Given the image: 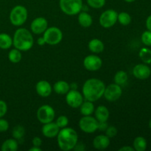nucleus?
Listing matches in <instances>:
<instances>
[{"instance_id":"nucleus-1","label":"nucleus","mask_w":151,"mask_h":151,"mask_svg":"<svg viewBox=\"0 0 151 151\" xmlns=\"http://www.w3.org/2000/svg\"><path fill=\"white\" fill-rule=\"evenodd\" d=\"M106 85L97 78H90L86 81L82 88V94L86 100L96 102L103 97Z\"/></svg>"},{"instance_id":"nucleus-2","label":"nucleus","mask_w":151,"mask_h":151,"mask_svg":"<svg viewBox=\"0 0 151 151\" xmlns=\"http://www.w3.org/2000/svg\"><path fill=\"white\" fill-rule=\"evenodd\" d=\"M58 137V145L63 151L72 150L78 142V135L75 129L72 128H61Z\"/></svg>"},{"instance_id":"nucleus-3","label":"nucleus","mask_w":151,"mask_h":151,"mask_svg":"<svg viewBox=\"0 0 151 151\" xmlns=\"http://www.w3.org/2000/svg\"><path fill=\"white\" fill-rule=\"evenodd\" d=\"M34 44L32 34L26 28H19L14 32L13 45L21 52H26L30 50Z\"/></svg>"},{"instance_id":"nucleus-4","label":"nucleus","mask_w":151,"mask_h":151,"mask_svg":"<svg viewBox=\"0 0 151 151\" xmlns=\"http://www.w3.org/2000/svg\"><path fill=\"white\" fill-rule=\"evenodd\" d=\"M28 17L27 10L22 5H16L13 7L10 13V23L16 27H20L27 22Z\"/></svg>"},{"instance_id":"nucleus-5","label":"nucleus","mask_w":151,"mask_h":151,"mask_svg":"<svg viewBox=\"0 0 151 151\" xmlns=\"http://www.w3.org/2000/svg\"><path fill=\"white\" fill-rule=\"evenodd\" d=\"M83 0H60L59 6L63 13L68 16H75L82 10Z\"/></svg>"},{"instance_id":"nucleus-6","label":"nucleus","mask_w":151,"mask_h":151,"mask_svg":"<svg viewBox=\"0 0 151 151\" xmlns=\"http://www.w3.org/2000/svg\"><path fill=\"white\" fill-rule=\"evenodd\" d=\"M46 44L49 45H57L63 39V32L56 27H48L43 33Z\"/></svg>"},{"instance_id":"nucleus-7","label":"nucleus","mask_w":151,"mask_h":151,"mask_svg":"<svg viewBox=\"0 0 151 151\" xmlns=\"http://www.w3.org/2000/svg\"><path fill=\"white\" fill-rule=\"evenodd\" d=\"M118 13L113 9H108L101 13L99 19L100 24L105 29H109L114 26L117 22Z\"/></svg>"},{"instance_id":"nucleus-8","label":"nucleus","mask_w":151,"mask_h":151,"mask_svg":"<svg viewBox=\"0 0 151 151\" xmlns=\"http://www.w3.org/2000/svg\"><path fill=\"white\" fill-rule=\"evenodd\" d=\"M36 115L37 119L41 123L46 124L54 120L55 112L50 105H43L38 108Z\"/></svg>"},{"instance_id":"nucleus-9","label":"nucleus","mask_w":151,"mask_h":151,"mask_svg":"<svg viewBox=\"0 0 151 151\" xmlns=\"http://www.w3.org/2000/svg\"><path fill=\"white\" fill-rule=\"evenodd\" d=\"M79 128L84 133L93 134L98 130V121L91 115L83 116L79 121Z\"/></svg>"},{"instance_id":"nucleus-10","label":"nucleus","mask_w":151,"mask_h":151,"mask_svg":"<svg viewBox=\"0 0 151 151\" xmlns=\"http://www.w3.org/2000/svg\"><path fill=\"white\" fill-rule=\"evenodd\" d=\"M122 94V86L116 83L109 84L106 86L103 97L109 102H114L119 100Z\"/></svg>"},{"instance_id":"nucleus-11","label":"nucleus","mask_w":151,"mask_h":151,"mask_svg":"<svg viewBox=\"0 0 151 151\" xmlns=\"http://www.w3.org/2000/svg\"><path fill=\"white\" fill-rule=\"evenodd\" d=\"M83 101V96L77 89H70L66 94V102L68 106H70L71 108L73 109L80 108Z\"/></svg>"},{"instance_id":"nucleus-12","label":"nucleus","mask_w":151,"mask_h":151,"mask_svg":"<svg viewBox=\"0 0 151 151\" xmlns=\"http://www.w3.org/2000/svg\"><path fill=\"white\" fill-rule=\"evenodd\" d=\"M103 61L99 56L96 55H87L83 60V66L86 70L90 72H96L102 67Z\"/></svg>"},{"instance_id":"nucleus-13","label":"nucleus","mask_w":151,"mask_h":151,"mask_svg":"<svg viewBox=\"0 0 151 151\" xmlns=\"http://www.w3.org/2000/svg\"><path fill=\"white\" fill-rule=\"evenodd\" d=\"M48 28V22L44 17L35 18L30 24V29L32 33L41 35Z\"/></svg>"},{"instance_id":"nucleus-14","label":"nucleus","mask_w":151,"mask_h":151,"mask_svg":"<svg viewBox=\"0 0 151 151\" xmlns=\"http://www.w3.org/2000/svg\"><path fill=\"white\" fill-rule=\"evenodd\" d=\"M133 75L139 80H146L150 76L151 70L145 63H139L136 65L133 69Z\"/></svg>"},{"instance_id":"nucleus-15","label":"nucleus","mask_w":151,"mask_h":151,"mask_svg":"<svg viewBox=\"0 0 151 151\" xmlns=\"http://www.w3.org/2000/svg\"><path fill=\"white\" fill-rule=\"evenodd\" d=\"M35 91L40 97H47L52 94V87L48 81L43 80V81H38L36 83Z\"/></svg>"},{"instance_id":"nucleus-16","label":"nucleus","mask_w":151,"mask_h":151,"mask_svg":"<svg viewBox=\"0 0 151 151\" xmlns=\"http://www.w3.org/2000/svg\"><path fill=\"white\" fill-rule=\"evenodd\" d=\"M60 128L55 122H50L48 123L44 124L42 127V134L47 138H54L58 134Z\"/></svg>"},{"instance_id":"nucleus-17","label":"nucleus","mask_w":151,"mask_h":151,"mask_svg":"<svg viewBox=\"0 0 151 151\" xmlns=\"http://www.w3.org/2000/svg\"><path fill=\"white\" fill-rule=\"evenodd\" d=\"M110 138L106 135H98L93 139V147L97 150H103L110 145Z\"/></svg>"},{"instance_id":"nucleus-18","label":"nucleus","mask_w":151,"mask_h":151,"mask_svg":"<svg viewBox=\"0 0 151 151\" xmlns=\"http://www.w3.org/2000/svg\"><path fill=\"white\" fill-rule=\"evenodd\" d=\"M95 118L98 122H107L109 119L110 112L107 107L105 106H100L94 110Z\"/></svg>"},{"instance_id":"nucleus-19","label":"nucleus","mask_w":151,"mask_h":151,"mask_svg":"<svg viewBox=\"0 0 151 151\" xmlns=\"http://www.w3.org/2000/svg\"><path fill=\"white\" fill-rule=\"evenodd\" d=\"M88 50L94 54L103 52L105 49V45L101 40L98 38H93L88 42Z\"/></svg>"},{"instance_id":"nucleus-20","label":"nucleus","mask_w":151,"mask_h":151,"mask_svg":"<svg viewBox=\"0 0 151 151\" xmlns=\"http://www.w3.org/2000/svg\"><path fill=\"white\" fill-rule=\"evenodd\" d=\"M78 21L79 24L84 28L89 27L93 23V19L91 15L85 11H81L78 13Z\"/></svg>"},{"instance_id":"nucleus-21","label":"nucleus","mask_w":151,"mask_h":151,"mask_svg":"<svg viewBox=\"0 0 151 151\" xmlns=\"http://www.w3.org/2000/svg\"><path fill=\"white\" fill-rule=\"evenodd\" d=\"M70 89V85L65 81H58L53 85V90L58 94H66Z\"/></svg>"},{"instance_id":"nucleus-22","label":"nucleus","mask_w":151,"mask_h":151,"mask_svg":"<svg viewBox=\"0 0 151 151\" xmlns=\"http://www.w3.org/2000/svg\"><path fill=\"white\" fill-rule=\"evenodd\" d=\"M94 106L93 102L86 100L83 102L81 106H80V112L83 116H90L94 112Z\"/></svg>"},{"instance_id":"nucleus-23","label":"nucleus","mask_w":151,"mask_h":151,"mask_svg":"<svg viewBox=\"0 0 151 151\" xmlns=\"http://www.w3.org/2000/svg\"><path fill=\"white\" fill-rule=\"evenodd\" d=\"M19 148V144L17 140L13 139H7L1 146L2 151H16Z\"/></svg>"},{"instance_id":"nucleus-24","label":"nucleus","mask_w":151,"mask_h":151,"mask_svg":"<svg viewBox=\"0 0 151 151\" xmlns=\"http://www.w3.org/2000/svg\"><path fill=\"white\" fill-rule=\"evenodd\" d=\"M13 46V38L7 33H0V49L7 50Z\"/></svg>"},{"instance_id":"nucleus-25","label":"nucleus","mask_w":151,"mask_h":151,"mask_svg":"<svg viewBox=\"0 0 151 151\" xmlns=\"http://www.w3.org/2000/svg\"><path fill=\"white\" fill-rule=\"evenodd\" d=\"M147 143L143 137H137L134 139L133 147L136 151H145L147 149Z\"/></svg>"},{"instance_id":"nucleus-26","label":"nucleus","mask_w":151,"mask_h":151,"mask_svg":"<svg viewBox=\"0 0 151 151\" xmlns=\"http://www.w3.org/2000/svg\"><path fill=\"white\" fill-rule=\"evenodd\" d=\"M128 80V74L123 70L118 71L114 75V83L117 84V85L120 86H124L127 83Z\"/></svg>"},{"instance_id":"nucleus-27","label":"nucleus","mask_w":151,"mask_h":151,"mask_svg":"<svg viewBox=\"0 0 151 151\" xmlns=\"http://www.w3.org/2000/svg\"><path fill=\"white\" fill-rule=\"evenodd\" d=\"M139 56L142 61L145 64L151 63V50L147 47H142L139 52Z\"/></svg>"},{"instance_id":"nucleus-28","label":"nucleus","mask_w":151,"mask_h":151,"mask_svg":"<svg viewBox=\"0 0 151 151\" xmlns=\"http://www.w3.org/2000/svg\"><path fill=\"white\" fill-rule=\"evenodd\" d=\"M22 58V52L18 49H13L8 53V59L11 63H17L21 61Z\"/></svg>"},{"instance_id":"nucleus-29","label":"nucleus","mask_w":151,"mask_h":151,"mask_svg":"<svg viewBox=\"0 0 151 151\" xmlns=\"http://www.w3.org/2000/svg\"><path fill=\"white\" fill-rule=\"evenodd\" d=\"M13 137L16 140H21L25 135V129L22 125H16L13 128L12 131Z\"/></svg>"},{"instance_id":"nucleus-30","label":"nucleus","mask_w":151,"mask_h":151,"mask_svg":"<svg viewBox=\"0 0 151 151\" xmlns=\"http://www.w3.org/2000/svg\"><path fill=\"white\" fill-rule=\"evenodd\" d=\"M117 22H119V23L123 26H127L131 24V16H130L129 13L126 12H121L118 13Z\"/></svg>"},{"instance_id":"nucleus-31","label":"nucleus","mask_w":151,"mask_h":151,"mask_svg":"<svg viewBox=\"0 0 151 151\" xmlns=\"http://www.w3.org/2000/svg\"><path fill=\"white\" fill-rule=\"evenodd\" d=\"M89 7L94 9L102 8L106 4V0H86Z\"/></svg>"},{"instance_id":"nucleus-32","label":"nucleus","mask_w":151,"mask_h":151,"mask_svg":"<svg viewBox=\"0 0 151 151\" xmlns=\"http://www.w3.org/2000/svg\"><path fill=\"white\" fill-rule=\"evenodd\" d=\"M55 123L57 124L58 126L59 127L60 129L63 128H66L67 127L68 124H69V119L66 116H63V115H60L58 117V119H56Z\"/></svg>"},{"instance_id":"nucleus-33","label":"nucleus","mask_w":151,"mask_h":151,"mask_svg":"<svg viewBox=\"0 0 151 151\" xmlns=\"http://www.w3.org/2000/svg\"><path fill=\"white\" fill-rule=\"evenodd\" d=\"M142 42L147 47H151V31L146 30L142 34Z\"/></svg>"},{"instance_id":"nucleus-34","label":"nucleus","mask_w":151,"mask_h":151,"mask_svg":"<svg viewBox=\"0 0 151 151\" xmlns=\"http://www.w3.org/2000/svg\"><path fill=\"white\" fill-rule=\"evenodd\" d=\"M105 131H106V135L110 139L113 138L117 134V129L116 128V127L113 126V125L108 126V128H106Z\"/></svg>"},{"instance_id":"nucleus-35","label":"nucleus","mask_w":151,"mask_h":151,"mask_svg":"<svg viewBox=\"0 0 151 151\" xmlns=\"http://www.w3.org/2000/svg\"><path fill=\"white\" fill-rule=\"evenodd\" d=\"M7 105L4 100H0V118L3 117L7 114Z\"/></svg>"},{"instance_id":"nucleus-36","label":"nucleus","mask_w":151,"mask_h":151,"mask_svg":"<svg viewBox=\"0 0 151 151\" xmlns=\"http://www.w3.org/2000/svg\"><path fill=\"white\" fill-rule=\"evenodd\" d=\"M9 129V122L6 119L0 118V132H5Z\"/></svg>"},{"instance_id":"nucleus-37","label":"nucleus","mask_w":151,"mask_h":151,"mask_svg":"<svg viewBox=\"0 0 151 151\" xmlns=\"http://www.w3.org/2000/svg\"><path fill=\"white\" fill-rule=\"evenodd\" d=\"M32 146H35V147H41L42 145V140L40 137H35L32 139Z\"/></svg>"},{"instance_id":"nucleus-38","label":"nucleus","mask_w":151,"mask_h":151,"mask_svg":"<svg viewBox=\"0 0 151 151\" xmlns=\"http://www.w3.org/2000/svg\"><path fill=\"white\" fill-rule=\"evenodd\" d=\"M75 151H84L86 150V147H85V145L82 142H78L76 144V145L75 146L73 149Z\"/></svg>"},{"instance_id":"nucleus-39","label":"nucleus","mask_w":151,"mask_h":151,"mask_svg":"<svg viewBox=\"0 0 151 151\" xmlns=\"http://www.w3.org/2000/svg\"><path fill=\"white\" fill-rule=\"evenodd\" d=\"M107 122H98V130L101 131H105L108 128Z\"/></svg>"},{"instance_id":"nucleus-40","label":"nucleus","mask_w":151,"mask_h":151,"mask_svg":"<svg viewBox=\"0 0 151 151\" xmlns=\"http://www.w3.org/2000/svg\"><path fill=\"white\" fill-rule=\"evenodd\" d=\"M145 24L147 30L151 31V15H150V16L147 18V19H146Z\"/></svg>"},{"instance_id":"nucleus-41","label":"nucleus","mask_w":151,"mask_h":151,"mask_svg":"<svg viewBox=\"0 0 151 151\" xmlns=\"http://www.w3.org/2000/svg\"><path fill=\"white\" fill-rule=\"evenodd\" d=\"M134 147H131V146H123L121 148L119 149V151H134Z\"/></svg>"},{"instance_id":"nucleus-42","label":"nucleus","mask_w":151,"mask_h":151,"mask_svg":"<svg viewBox=\"0 0 151 151\" xmlns=\"http://www.w3.org/2000/svg\"><path fill=\"white\" fill-rule=\"evenodd\" d=\"M37 44H38L39 46H44V44H46L45 42V40H44V37H40V38H38V40H37Z\"/></svg>"},{"instance_id":"nucleus-43","label":"nucleus","mask_w":151,"mask_h":151,"mask_svg":"<svg viewBox=\"0 0 151 151\" xmlns=\"http://www.w3.org/2000/svg\"><path fill=\"white\" fill-rule=\"evenodd\" d=\"M42 149L40 147H35V146H32L31 148L29 149V151H41Z\"/></svg>"},{"instance_id":"nucleus-44","label":"nucleus","mask_w":151,"mask_h":151,"mask_svg":"<svg viewBox=\"0 0 151 151\" xmlns=\"http://www.w3.org/2000/svg\"><path fill=\"white\" fill-rule=\"evenodd\" d=\"M78 86H77V84L76 83H72L70 85V88L72 89H77Z\"/></svg>"},{"instance_id":"nucleus-45","label":"nucleus","mask_w":151,"mask_h":151,"mask_svg":"<svg viewBox=\"0 0 151 151\" xmlns=\"http://www.w3.org/2000/svg\"><path fill=\"white\" fill-rule=\"evenodd\" d=\"M125 1H126V2L128 3H131V2H134V1H135L136 0H124Z\"/></svg>"},{"instance_id":"nucleus-46","label":"nucleus","mask_w":151,"mask_h":151,"mask_svg":"<svg viewBox=\"0 0 151 151\" xmlns=\"http://www.w3.org/2000/svg\"><path fill=\"white\" fill-rule=\"evenodd\" d=\"M149 128L151 129V119H150V120L149 121Z\"/></svg>"},{"instance_id":"nucleus-47","label":"nucleus","mask_w":151,"mask_h":151,"mask_svg":"<svg viewBox=\"0 0 151 151\" xmlns=\"http://www.w3.org/2000/svg\"><path fill=\"white\" fill-rule=\"evenodd\" d=\"M150 64H151V63H150ZM150 70H151V66H150Z\"/></svg>"}]
</instances>
